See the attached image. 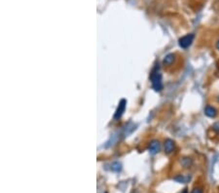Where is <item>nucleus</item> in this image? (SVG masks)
<instances>
[{
	"instance_id": "f257e3e1",
	"label": "nucleus",
	"mask_w": 219,
	"mask_h": 193,
	"mask_svg": "<svg viewBox=\"0 0 219 193\" xmlns=\"http://www.w3.org/2000/svg\"><path fill=\"white\" fill-rule=\"evenodd\" d=\"M150 80H151V83H152V87L153 89L160 92L162 91L163 89V82H162V74L160 73L158 70L154 69L153 71L151 72L150 75Z\"/></svg>"
},
{
	"instance_id": "f03ea898",
	"label": "nucleus",
	"mask_w": 219,
	"mask_h": 193,
	"mask_svg": "<svg viewBox=\"0 0 219 193\" xmlns=\"http://www.w3.org/2000/svg\"><path fill=\"white\" fill-rule=\"evenodd\" d=\"M194 38H195V35L193 33H190V34H186L185 36H183L179 39V46L183 49H187L189 47L191 46V44L193 43L194 41Z\"/></svg>"
},
{
	"instance_id": "7ed1b4c3",
	"label": "nucleus",
	"mask_w": 219,
	"mask_h": 193,
	"mask_svg": "<svg viewBox=\"0 0 219 193\" xmlns=\"http://www.w3.org/2000/svg\"><path fill=\"white\" fill-rule=\"evenodd\" d=\"M126 107H127V101L125 99H121V102L119 103V105H118V107L116 109V112L114 114V119H119L120 118V117L123 115L124 111H125Z\"/></svg>"
},
{
	"instance_id": "20e7f679",
	"label": "nucleus",
	"mask_w": 219,
	"mask_h": 193,
	"mask_svg": "<svg viewBox=\"0 0 219 193\" xmlns=\"http://www.w3.org/2000/svg\"><path fill=\"white\" fill-rule=\"evenodd\" d=\"M161 149V143H160L158 140H152L149 145V151L151 154H156Z\"/></svg>"
},
{
	"instance_id": "39448f33",
	"label": "nucleus",
	"mask_w": 219,
	"mask_h": 193,
	"mask_svg": "<svg viewBox=\"0 0 219 193\" xmlns=\"http://www.w3.org/2000/svg\"><path fill=\"white\" fill-rule=\"evenodd\" d=\"M174 150V142L173 139H165V153H171Z\"/></svg>"
},
{
	"instance_id": "423d86ee",
	"label": "nucleus",
	"mask_w": 219,
	"mask_h": 193,
	"mask_svg": "<svg viewBox=\"0 0 219 193\" xmlns=\"http://www.w3.org/2000/svg\"><path fill=\"white\" fill-rule=\"evenodd\" d=\"M205 114L208 117H210V118H214V117L217 115V110L214 107L209 105V107H206L205 108Z\"/></svg>"
},
{
	"instance_id": "0eeeda50",
	"label": "nucleus",
	"mask_w": 219,
	"mask_h": 193,
	"mask_svg": "<svg viewBox=\"0 0 219 193\" xmlns=\"http://www.w3.org/2000/svg\"><path fill=\"white\" fill-rule=\"evenodd\" d=\"M191 177L190 175H177V177H175L173 179L175 181H177V183H188L189 180H190Z\"/></svg>"
},
{
	"instance_id": "6e6552de",
	"label": "nucleus",
	"mask_w": 219,
	"mask_h": 193,
	"mask_svg": "<svg viewBox=\"0 0 219 193\" xmlns=\"http://www.w3.org/2000/svg\"><path fill=\"white\" fill-rule=\"evenodd\" d=\"M110 170L111 171H113V172H121V170H122V164L119 163V162H114V163H112L111 165H110Z\"/></svg>"
},
{
	"instance_id": "1a4fd4ad",
	"label": "nucleus",
	"mask_w": 219,
	"mask_h": 193,
	"mask_svg": "<svg viewBox=\"0 0 219 193\" xmlns=\"http://www.w3.org/2000/svg\"><path fill=\"white\" fill-rule=\"evenodd\" d=\"M174 61V55L173 54H169L165 57L164 58V63L165 64V66H169V64H171Z\"/></svg>"
},
{
	"instance_id": "9d476101",
	"label": "nucleus",
	"mask_w": 219,
	"mask_h": 193,
	"mask_svg": "<svg viewBox=\"0 0 219 193\" xmlns=\"http://www.w3.org/2000/svg\"><path fill=\"white\" fill-rule=\"evenodd\" d=\"M192 164V161L190 160V158H184V160H182V165L185 168H188Z\"/></svg>"
},
{
	"instance_id": "9b49d317",
	"label": "nucleus",
	"mask_w": 219,
	"mask_h": 193,
	"mask_svg": "<svg viewBox=\"0 0 219 193\" xmlns=\"http://www.w3.org/2000/svg\"><path fill=\"white\" fill-rule=\"evenodd\" d=\"M212 129L214 130V132H216L218 135H219V122H216L213 124V126H212Z\"/></svg>"
},
{
	"instance_id": "f8f14e48",
	"label": "nucleus",
	"mask_w": 219,
	"mask_h": 193,
	"mask_svg": "<svg viewBox=\"0 0 219 193\" xmlns=\"http://www.w3.org/2000/svg\"><path fill=\"white\" fill-rule=\"evenodd\" d=\"M191 193H203V190L198 187V188H194Z\"/></svg>"
},
{
	"instance_id": "ddd939ff",
	"label": "nucleus",
	"mask_w": 219,
	"mask_h": 193,
	"mask_svg": "<svg viewBox=\"0 0 219 193\" xmlns=\"http://www.w3.org/2000/svg\"><path fill=\"white\" fill-rule=\"evenodd\" d=\"M216 48H217V50H219V40L217 41V44H216Z\"/></svg>"
},
{
	"instance_id": "4468645a",
	"label": "nucleus",
	"mask_w": 219,
	"mask_h": 193,
	"mask_svg": "<svg viewBox=\"0 0 219 193\" xmlns=\"http://www.w3.org/2000/svg\"><path fill=\"white\" fill-rule=\"evenodd\" d=\"M182 193H188V190H187V189H184V190L182 191Z\"/></svg>"
}]
</instances>
